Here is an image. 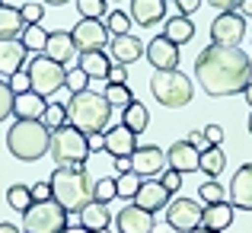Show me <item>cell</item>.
Masks as SVG:
<instances>
[{
	"label": "cell",
	"instance_id": "cell-1",
	"mask_svg": "<svg viewBox=\"0 0 252 233\" xmlns=\"http://www.w3.org/2000/svg\"><path fill=\"white\" fill-rule=\"evenodd\" d=\"M195 80L208 96H236L252 83V58L230 45H208L195 58Z\"/></svg>",
	"mask_w": 252,
	"mask_h": 233
},
{
	"label": "cell",
	"instance_id": "cell-2",
	"mask_svg": "<svg viewBox=\"0 0 252 233\" xmlns=\"http://www.w3.org/2000/svg\"><path fill=\"white\" fill-rule=\"evenodd\" d=\"M48 182H51V198L67 214H80L93 201V179L86 176V166H58Z\"/></svg>",
	"mask_w": 252,
	"mask_h": 233
},
{
	"label": "cell",
	"instance_id": "cell-3",
	"mask_svg": "<svg viewBox=\"0 0 252 233\" xmlns=\"http://www.w3.org/2000/svg\"><path fill=\"white\" fill-rule=\"evenodd\" d=\"M64 105H67V125H74L83 134H102L109 128L112 105L105 102L102 93H93V90L70 93V99Z\"/></svg>",
	"mask_w": 252,
	"mask_h": 233
},
{
	"label": "cell",
	"instance_id": "cell-4",
	"mask_svg": "<svg viewBox=\"0 0 252 233\" xmlns=\"http://www.w3.org/2000/svg\"><path fill=\"white\" fill-rule=\"evenodd\" d=\"M6 147L16 160L32 163V160L45 157L51 147V131L42 122H32V118H16L13 128L6 131Z\"/></svg>",
	"mask_w": 252,
	"mask_h": 233
},
{
	"label": "cell",
	"instance_id": "cell-5",
	"mask_svg": "<svg viewBox=\"0 0 252 233\" xmlns=\"http://www.w3.org/2000/svg\"><path fill=\"white\" fill-rule=\"evenodd\" d=\"M48 154L58 166H86V157H90V134L77 131L74 125H64V128L51 131Z\"/></svg>",
	"mask_w": 252,
	"mask_h": 233
},
{
	"label": "cell",
	"instance_id": "cell-6",
	"mask_svg": "<svg viewBox=\"0 0 252 233\" xmlns=\"http://www.w3.org/2000/svg\"><path fill=\"white\" fill-rule=\"evenodd\" d=\"M150 93H154V99L160 105H166V109H182V105L191 102L195 86H191V80L185 77L182 70H154Z\"/></svg>",
	"mask_w": 252,
	"mask_h": 233
},
{
	"label": "cell",
	"instance_id": "cell-7",
	"mask_svg": "<svg viewBox=\"0 0 252 233\" xmlns=\"http://www.w3.org/2000/svg\"><path fill=\"white\" fill-rule=\"evenodd\" d=\"M23 233H64L67 230V211L48 198V201H32L23 211Z\"/></svg>",
	"mask_w": 252,
	"mask_h": 233
},
{
	"label": "cell",
	"instance_id": "cell-8",
	"mask_svg": "<svg viewBox=\"0 0 252 233\" xmlns=\"http://www.w3.org/2000/svg\"><path fill=\"white\" fill-rule=\"evenodd\" d=\"M26 74H29L32 93H38V96H55V93L67 83V70H64V64L51 61L48 55H35L29 61V67H26Z\"/></svg>",
	"mask_w": 252,
	"mask_h": 233
},
{
	"label": "cell",
	"instance_id": "cell-9",
	"mask_svg": "<svg viewBox=\"0 0 252 233\" xmlns=\"http://www.w3.org/2000/svg\"><path fill=\"white\" fill-rule=\"evenodd\" d=\"M201 214H204V208L195 201V198L176 195V198L166 204V224H169V230H176V233H191V230H198V227H201Z\"/></svg>",
	"mask_w": 252,
	"mask_h": 233
},
{
	"label": "cell",
	"instance_id": "cell-10",
	"mask_svg": "<svg viewBox=\"0 0 252 233\" xmlns=\"http://www.w3.org/2000/svg\"><path fill=\"white\" fill-rule=\"evenodd\" d=\"M243 38H246V19H243L236 10L217 13V19L211 23V45H230V48H240Z\"/></svg>",
	"mask_w": 252,
	"mask_h": 233
},
{
	"label": "cell",
	"instance_id": "cell-11",
	"mask_svg": "<svg viewBox=\"0 0 252 233\" xmlns=\"http://www.w3.org/2000/svg\"><path fill=\"white\" fill-rule=\"evenodd\" d=\"M70 35H74V45H77L80 55H86V51H102L109 45V29H105L102 19H80L70 29Z\"/></svg>",
	"mask_w": 252,
	"mask_h": 233
},
{
	"label": "cell",
	"instance_id": "cell-12",
	"mask_svg": "<svg viewBox=\"0 0 252 233\" xmlns=\"http://www.w3.org/2000/svg\"><path fill=\"white\" fill-rule=\"evenodd\" d=\"M144 58L154 64V70H179V45L169 42L166 35H154L144 48Z\"/></svg>",
	"mask_w": 252,
	"mask_h": 233
},
{
	"label": "cell",
	"instance_id": "cell-13",
	"mask_svg": "<svg viewBox=\"0 0 252 233\" xmlns=\"http://www.w3.org/2000/svg\"><path fill=\"white\" fill-rule=\"evenodd\" d=\"M163 169H166V154H163L160 147H137L134 154H131V172L141 179H157L163 176Z\"/></svg>",
	"mask_w": 252,
	"mask_h": 233
},
{
	"label": "cell",
	"instance_id": "cell-14",
	"mask_svg": "<svg viewBox=\"0 0 252 233\" xmlns=\"http://www.w3.org/2000/svg\"><path fill=\"white\" fill-rule=\"evenodd\" d=\"M115 227H118V233H154L157 230V217L131 201L128 208H122L115 214Z\"/></svg>",
	"mask_w": 252,
	"mask_h": 233
},
{
	"label": "cell",
	"instance_id": "cell-15",
	"mask_svg": "<svg viewBox=\"0 0 252 233\" xmlns=\"http://www.w3.org/2000/svg\"><path fill=\"white\" fill-rule=\"evenodd\" d=\"M131 201H134L137 208H144V211H150V214H157L160 208H166V204L172 201V195L163 189L160 179H144L141 189H137V195L131 198Z\"/></svg>",
	"mask_w": 252,
	"mask_h": 233
},
{
	"label": "cell",
	"instance_id": "cell-16",
	"mask_svg": "<svg viewBox=\"0 0 252 233\" xmlns=\"http://www.w3.org/2000/svg\"><path fill=\"white\" fill-rule=\"evenodd\" d=\"M166 163H169V169H176V172L185 176V172H198L201 169V154H198L189 141H176L166 150Z\"/></svg>",
	"mask_w": 252,
	"mask_h": 233
},
{
	"label": "cell",
	"instance_id": "cell-17",
	"mask_svg": "<svg viewBox=\"0 0 252 233\" xmlns=\"http://www.w3.org/2000/svg\"><path fill=\"white\" fill-rule=\"evenodd\" d=\"M230 204L240 211H252V163H243L230 182Z\"/></svg>",
	"mask_w": 252,
	"mask_h": 233
},
{
	"label": "cell",
	"instance_id": "cell-18",
	"mask_svg": "<svg viewBox=\"0 0 252 233\" xmlns=\"http://www.w3.org/2000/svg\"><path fill=\"white\" fill-rule=\"evenodd\" d=\"M144 48H147V45L137 35H112V42H109L112 58H115V64H122V67H128L137 58H144Z\"/></svg>",
	"mask_w": 252,
	"mask_h": 233
},
{
	"label": "cell",
	"instance_id": "cell-19",
	"mask_svg": "<svg viewBox=\"0 0 252 233\" xmlns=\"http://www.w3.org/2000/svg\"><path fill=\"white\" fill-rule=\"evenodd\" d=\"M166 0H131V23H137V26H157V23H163V16H166Z\"/></svg>",
	"mask_w": 252,
	"mask_h": 233
},
{
	"label": "cell",
	"instance_id": "cell-20",
	"mask_svg": "<svg viewBox=\"0 0 252 233\" xmlns=\"http://www.w3.org/2000/svg\"><path fill=\"white\" fill-rule=\"evenodd\" d=\"M105 150H109L112 157H131L137 150V134L134 131H128L125 125H115V128L105 131Z\"/></svg>",
	"mask_w": 252,
	"mask_h": 233
},
{
	"label": "cell",
	"instance_id": "cell-21",
	"mask_svg": "<svg viewBox=\"0 0 252 233\" xmlns=\"http://www.w3.org/2000/svg\"><path fill=\"white\" fill-rule=\"evenodd\" d=\"M45 55H48L51 61H58V64H67V61H74L80 51H77L74 35H70V32H51L48 45H45Z\"/></svg>",
	"mask_w": 252,
	"mask_h": 233
},
{
	"label": "cell",
	"instance_id": "cell-22",
	"mask_svg": "<svg viewBox=\"0 0 252 233\" xmlns=\"http://www.w3.org/2000/svg\"><path fill=\"white\" fill-rule=\"evenodd\" d=\"M233 204L230 201H220V204H204V214H201V227L204 230H217V233H223L233 224Z\"/></svg>",
	"mask_w": 252,
	"mask_h": 233
},
{
	"label": "cell",
	"instance_id": "cell-23",
	"mask_svg": "<svg viewBox=\"0 0 252 233\" xmlns=\"http://www.w3.org/2000/svg\"><path fill=\"white\" fill-rule=\"evenodd\" d=\"M45 109H48V102H45V96H38V93H19L16 102H13V115L16 118H32V122H42Z\"/></svg>",
	"mask_w": 252,
	"mask_h": 233
},
{
	"label": "cell",
	"instance_id": "cell-24",
	"mask_svg": "<svg viewBox=\"0 0 252 233\" xmlns=\"http://www.w3.org/2000/svg\"><path fill=\"white\" fill-rule=\"evenodd\" d=\"M26 61V45L19 42H0V77H13L16 70H23Z\"/></svg>",
	"mask_w": 252,
	"mask_h": 233
},
{
	"label": "cell",
	"instance_id": "cell-25",
	"mask_svg": "<svg viewBox=\"0 0 252 233\" xmlns=\"http://www.w3.org/2000/svg\"><path fill=\"white\" fill-rule=\"evenodd\" d=\"M26 32V23H23V13L16 6H0V42H16L23 38Z\"/></svg>",
	"mask_w": 252,
	"mask_h": 233
},
{
	"label": "cell",
	"instance_id": "cell-26",
	"mask_svg": "<svg viewBox=\"0 0 252 233\" xmlns=\"http://www.w3.org/2000/svg\"><path fill=\"white\" fill-rule=\"evenodd\" d=\"M77 224H80L83 230H105L112 224V214H109V204H99V201H90L86 208L77 214Z\"/></svg>",
	"mask_w": 252,
	"mask_h": 233
},
{
	"label": "cell",
	"instance_id": "cell-27",
	"mask_svg": "<svg viewBox=\"0 0 252 233\" xmlns=\"http://www.w3.org/2000/svg\"><path fill=\"white\" fill-rule=\"evenodd\" d=\"M77 67H80L90 80H105L112 64H109V55H102V51H86V55L77 58Z\"/></svg>",
	"mask_w": 252,
	"mask_h": 233
},
{
	"label": "cell",
	"instance_id": "cell-28",
	"mask_svg": "<svg viewBox=\"0 0 252 233\" xmlns=\"http://www.w3.org/2000/svg\"><path fill=\"white\" fill-rule=\"evenodd\" d=\"M163 35H166L169 42H176V45H185V42H191V38H195V26H191L189 16H179V13H176L172 19H166Z\"/></svg>",
	"mask_w": 252,
	"mask_h": 233
},
{
	"label": "cell",
	"instance_id": "cell-29",
	"mask_svg": "<svg viewBox=\"0 0 252 233\" xmlns=\"http://www.w3.org/2000/svg\"><path fill=\"white\" fill-rule=\"evenodd\" d=\"M122 112H125V115H122V125H125L128 131H134V134H141V131L147 128L150 115H147V105H144V102H137V99H134V102H131L128 109H122Z\"/></svg>",
	"mask_w": 252,
	"mask_h": 233
},
{
	"label": "cell",
	"instance_id": "cell-30",
	"mask_svg": "<svg viewBox=\"0 0 252 233\" xmlns=\"http://www.w3.org/2000/svg\"><path fill=\"white\" fill-rule=\"evenodd\" d=\"M102 96H105V102H109L112 109H115V105H118V109H128V105L134 102V93H131L128 83H109Z\"/></svg>",
	"mask_w": 252,
	"mask_h": 233
},
{
	"label": "cell",
	"instance_id": "cell-31",
	"mask_svg": "<svg viewBox=\"0 0 252 233\" xmlns=\"http://www.w3.org/2000/svg\"><path fill=\"white\" fill-rule=\"evenodd\" d=\"M223 166H227V154H223L220 147H208L201 154V169H204V176H211V179H217L223 172Z\"/></svg>",
	"mask_w": 252,
	"mask_h": 233
},
{
	"label": "cell",
	"instance_id": "cell-32",
	"mask_svg": "<svg viewBox=\"0 0 252 233\" xmlns=\"http://www.w3.org/2000/svg\"><path fill=\"white\" fill-rule=\"evenodd\" d=\"M42 125L48 131L64 128V125H67V105H64V102H51L48 109H45V115H42Z\"/></svg>",
	"mask_w": 252,
	"mask_h": 233
},
{
	"label": "cell",
	"instance_id": "cell-33",
	"mask_svg": "<svg viewBox=\"0 0 252 233\" xmlns=\"http://www.w3.org/2000/svg\"><path fill=\"white\" fill-rule=\"evenodd\" d=\"M19 42L26 45V51H45V45H48V32L45 29H38V26H26V32H23V38Z\"/></svg>",
	"mask_w": 252,
	"mask_h": 233
},
{
	"label": "cell",
	"instance_id": "cell-34",
	"mask_svg": "<svg viewBox=\"0 0 252 233\" xmlns=\"http://www.w3.org/2000/svg\"><path fill=\"white\" fill-rule=\"evenodd\" d=\"M198 198H201L204 204H220V201H227V192H223V185H220V182L208 179V182L198 185Z\"/></svg>",
	"mask_w": 252,
	"mask_h": 233
},
{
	"label": "cell",
	"instance_id": "cell-35",
	"mask_svg": "<svg viewBox=\"0 0 252 233\" xmlns=\"http://www.w3.org/2000/svg\"><path fill=\"white\" fill-rule=\"evenodd\" d=\"M6 201H10V208L13 211H26L32 204V192H29V185H10L6 189Z\"/></svg>",
	"mask_w": 252,
	"mask_h": 233
},
{
	"label": "cell",
	"instance_id": "cell-36",
	"mask_svg": "<svg viewBox=\"0 0 252 233\" xmlns=\"http://www.w3.org/2000/svg\"><path fill=\"white\" fill-rule=\"evenodd\" d=\"M105 29H109V35H128L131 16H128V13H122V10L109 13V16H105Z\"/></svg>",
	"mask_w": 252,
	"mask_h": 233
},
{
	"label": "cell",
	"instance_id": "cell-37",
	"mask_svg": "<svg viewBox=\"0 0 252 233\" xmlns=\"http://www.w3.org/2000/svg\"><path fill=\"white\" fill-rule=\"evenodd\" d=\"M112 198H118L115 179H99V182H93V201H99V204H109Z\"/></svg>",
	"mask_w": 252,
	"mask_h": 233
},
{
	"label": "cell",
	"instance_id": "cell-38",
	"mask_svg": "<svg viewBox=\"0 0 252 233\" xmlns=\"http://www.w3.org/2000/svg\"><path fill=\"white\" fill-rule=\"evenodd\" d=\"M77 10H80V16L83 19H102V16H109V3L105 0H77Z\"/></svg>",
	"mask_w": 252,
	"mask_h": 233
},
{
	"label": "cell",
	"instance_id": "cell-39",
	"mask_svg": "<svg viewBox=\"0 0 252 233\" xmlns=\"http://www.w3.org/2000/svg\"><path fill=\"white\" fill-rule=\"evenodd\" d=\"M115 189H118V198H134L137 189H141V176H134V172H125V176L115 179Z\"/></svg>",
	"mask_w": 252,
	"mask_h": 233
},
{
	"label": "cell",
	"instance_id": "cell-40",
	"mask_svg": "<svg viewBox=\"0 0 252 233\" xmlns=\"http://www.w3.org/2000/svg\"><path fill=\"white\" fill-rule=\"evenodd\" d=\"M13 102H16V93L10 90L6 80H0V122L13 115Z\"/></svg>",
	"mask_w": 252,
	"mask_h": 233
},
{
	"label": "cell",
	"instance_id": "cell-41",
	"mask_svg": "<svg viewBox=\"0 0 252 233\" xmlns=\"http://www.w3.org/2000/svg\"><path fill=\"white\" fill-rule=\"evenodd\" d=\"M19 13H23V23L26 26H38V23H42V16H45V6L42 3H23V6H19Z\"/></svg>",
	"mask_w": 252,
	"mask_h": 233
},
{
	"label": "cell",
	"instance_id": "cell-42",
	"mask_svg": "<svg viewBox=\"0 0 252 233\" xmlns=\"http://www.w3.org/2000/svg\"><path fill=\"white\" fill-rule=\"evenodd\" d=\"M86 83H90V77H86L80 67L67 70V83H64V86H67L70 93H83V90H86Z\"/></svg>",
	"mask_w": 252,
	"mask_h": 233
},
{
	"label": "cell",
	"instance_id": "cell-43",
	"mask_svg": "<svg viewBox=\"0 0 252 233\" xmlns=\"http://www.w3.org/2000/svg\"><path fill=\"white\" fill-rule=\"evenodd\" d=\"M160 182H163V189H166L169 195H176V192L182 189V172H176V169H163Z\"/></svg>",
	"mask_w": 252,
	"mask_h": 233
},
{
	"label": "cell",
	"instance_id": "cell-44",
	"mask_svg": "<svg viewBox=\"0 0 252 233\" xmlns=\"http://www.w3.org/2000/svg\"><path fill=\"white\" fill-rule=\"evenodd\" d=\"M6 83H10V90L16 93V96H19V93H29V90H32V83H29V74H26V70H16V74H13L10 80H6Z\"/></svg>",
	"mask_w": 252,
	"mask_h": 233
},
{
	"label": "cell",
	"instance_id": "cell-45",
	"mask_svg": "<svg viewBox=\"0 0 252 233\" xmlns=\"http://www.w3.org/2000/svg\"><path fill=\"white\" fill-rule=\"evenodd\" d=\"M29 192H32V201H48L51 198V182H35V185H29Z\"/></svg>",
	"mask_w": 252,
	"mask_h": 233
},
{
	"label": "cell",
	"instance_id": "cell-46",
	"mask_svg": "<svg viewBox=\"0 0 252 233\" xmlns=\"http://www.w3.org/2000/svg\"><path fill=\"white\" fill-rule=\"evenodd\" d=\"M201 131H204V137H208L211 147H220V141H223V128L220 125H208V128H201Z\"/></svg>",
	"mask_w": 252,
	"mask_h": 233
},
{
	"label": "cell",
	"instance_id": "cell-47",
	"mask_svg": "<svg viewBox=\"0 0 252 233\" xmlns=\"http://www.w3.org/2000/svg\"><path fill=\"white\" fill-rule=\"evenodd\" d=\"M185 141H189V144H191V147H195V150H198V154H204V150H208V147H211V144H208V137H204V131H191V134H189V137H185Z\"/></svg>",
	"mask_w": 252,
	"mask_h": 233
},
{
	"label": "cell",
	"instance_id": "cell-48",
	"mask_svg": "<svg viewBox=\"0 0 252 233\" xmlns=\"http://www.w3.org/2000/svg\"><path fill=\"white\" fill-rule=\"evenodd\" d=\"M105 80H109V83H128V70H125L122 64H112V67H109V77H105Z\"/></svg>",
	"mask_w": 252,
	"mask_h": 233
},
{
	"label": "cell",
	"instance_id": "cell-49",
	"mask_svg": "<svg viewBox=\"0 0 252 233\" xmlns=\"http://www.w3.org/2000/svg\"><path fill=\"white\" fill-rule=\"evenodd\" d=\"M176 6H179V16H191L201 6V0H176Z\"/></svg>",
	"mask_w": 252,
	"mask_h": 233
},
{
	"label": "cell",
	"instance_id": "cell-50",
	"mask_svg": "<svg viewBox=\"0 0 252 233\" xmlns=\"http://www.w3.org/2000/svg\"><path fill=\"white\" fill-rule=\"evenodd\" d=\"M208 3L217 6L220 13H230V10H236V6H240V0H208Z\"/></svg>",
	"mask_w": 252,
	"mask_h": 233
},
{
	"label": "cell",
	"instance_id": "cell-51",
	"mask_svg": "<svg viewBox=\"0 0 252 233\" xmlns=\"http://www.w3.org/2000/svg\"><path fill=\"white\" fill-rule=\"evenodd\" d=\"M93 150H105V134H90V154Z\"/></svg>",
	"mask_w": 252,
	"mask_h": 233
},
{
	"label": "cell",
	"instance_id": "cell-52",
	"mask_svg": "<svg viewBox=\"0 0 252 233\" xmlns=\"http://www.w3.org/2000/svg\"><path fill=\"white\" fill-rule=\"evenodd\" d=\"M115 169H118V176L131 172V157H118V160H115Z\"/></svg>",
	"mask_w": 252,
	"mask_h": 233
},
{
	"label": "cell",
	"instance_id": "cell-53",
	"mask_svg": "<svg viewBox=\"0 0 252 233\" xmlns=\"http://www.w3.org/2000/svg\"><path fill=\"white\" fill-rule=\"evenodd\" d=\"M236 10H240V16H243V19H246V16L252 19V0H240V6H236Z\"/></svg>",
	"mask_w": 252,
	"mask_h": 233
},
{
	"label": "cell",
	"instance_id": "cell-54",
	"mask_svg": "<svg viewBox=\"0 0 252 233\" xmlns=\"http://www.w3.org/2000/svg\"><path fill=\"white\" fill-rule=\"evenodd\" d=\"M0 233H23V230H19V227H13V224H0Z\"/></svg>",
	"mask_w": 252,
	"mask_h": 233
},
{
	"label": "cell",
	"instance_id": "cell-55",
	"mask_svg": "<svg viewBox=\"0 0 252 233\" xmlns=\"http://www.w3.org/2000/svg\"><path fill=\"white\" fill-rule=\"evenodd\" d=\"M64 233H90V230H83L80 224H67V230H64Z\"/></svg>",
	"mask_w": 252,
	"mask_h": 233
},
{
	"label": "cell",
	"instance_id": "cell-56",
	"mask_svg": "<svg viewBox=\"0 0 252 233\" xmlns=\"http://www.w3.org/2000/svg\"><path fill=\"white\" fill-rule=\"evenodd\" d=\"M243 96H246V102H249V105H252V83H249V86H246V90H243Z\"/></svg>",
	"mask_w": 252,
	"mask_h": 233
},
{
	"label": "cell",
	"instance_id": "cell-57",
	"mask_svg": "<svg viewBox=\"0 0 252 233\" xmlns=\"http://www.w3.org/2000/svg\"><path fill=\"white\" fill-rule=\"evenodd\" d=\"M42 3H51V6H61V3H70V0H42Z\"/></svg>",
	"mask_w": 252,
	"mask_h": 233
},
{
	"label": "cell",
	"instance_id": "cell-58",
	"mask_svg": "<svg viewBox=\"0 0 252 233\" xmlns=\"http://www.w3.org/2000/svg\"><path fill=\"white\" fill-rule=\"evenodd\" d=\"M191 233H217V230H204V227H198V230H191Z\"/></svg>",
	"mask_w": 252,
	"mask_h": 233
},
{
	"label": "cell",
	"instance_id": "cell-59",
	"mask_svg": "<svg viewBox=\"0 0 252 233\" xmlns=\"http://www.w3.org/2000/svg\"><path fill=\"white\" fill-rule=\"evenodd\" d=\"M249 134H252V112H249Z\"/></svg>",
	"mask_w": 252,
	"mask_h": 233
},
{
	"label": "cell",
	"instance_id": "cell-60",
	"mask_svg": "<svg viewBox=\"0 0 252 233\" xmlns=\"http://www.w3.org/2000/svg\"><path fill=\"white\" fill-rule=\"evenodd\" d=\"M93 233H109V227H105V230H93Z\"/></svg>",
	"mask_w": 252,
	"mask_h": 233
},
{
	"label": "cell",
	"instance_id": "cell-61",
	"mask_svg": "<svg viewBox=\"0 0 252 233\" xmlns=\"http://www.w3.org/2000/svg\"><path fill=\"white\" fill-rule=\"evenodd\" d=\"M166 3H176V0H166Z\"/></svg>",
	"mask_w": 252,
	"mask_h": 233
},
{
	"label": "cell",
	"instance_id": "cell-62",
	"mask_svg": "<svg viewBox=\"0 0 252 233\" xmlns=\"http://www.w3.org/2000/svg\"><path fill=\"white\" fill-rule=\"evenodd\" d=\"M0 6H3V0H0Z\"/></svg>",
	"mask_w": 252,
	"mask_h": 233
}]
</instances>
